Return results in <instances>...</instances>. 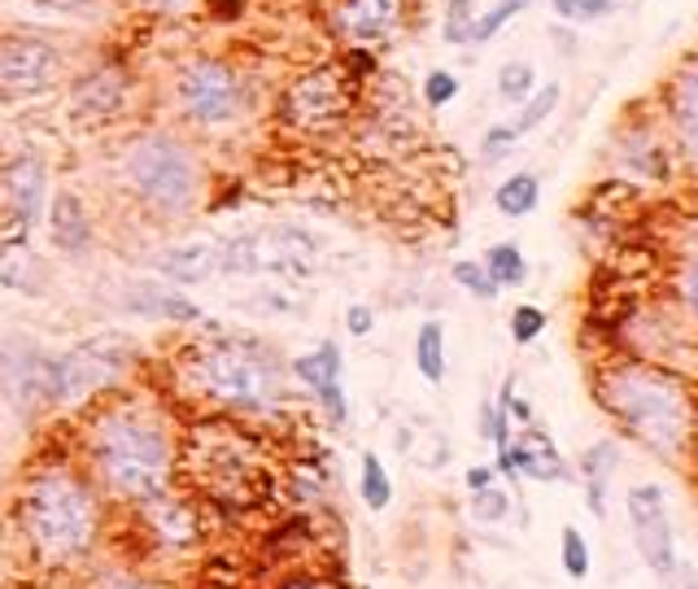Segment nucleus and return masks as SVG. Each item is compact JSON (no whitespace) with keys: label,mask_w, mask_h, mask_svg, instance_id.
Here are the masks:
<instances>
[{"label":"nucleus","mask_w":698,"mask_h":589,"mask_svg":"<svg viewBox=\"0 0 698 589\" xmlns=\"http://www.w3.org/2000/svg\"><path fill=\"white\" fill-rule=\"evenodd\" d=\"M92 455L106 485L127 498H153L167 485L171 471V446L167 432L149 415L122 411L106 415L92 432Z\"/></svg>","instance_id":"obj_1"},{"label":"nucleus","mask_w":698,"mask_h":589,"mask_svg":"<svg viewBox=\"0 0 698 589\" xmlns=\"http://www.w3.org/2000/svg\"><path fill=\"white\" fill-rule=\"evenodd\" d=\"M602 402L620 415L646 446H655L659 455H677L686 446V437H690V402H686V393L672 380L655 376V371L629 367V371L607 376Z\"/></svg>","instance_id":"obj_2"},{"label":"nucleus","mask_w":698,"mask_h":589,"mask_svg":"<svg viewBox=\"0 0 698 589\" xmlns=\"http://www.w3.org/2000/svg\"><path fill=\"white\" fill-rule=\"evenodd\" d=\"M22 520H27L31 541L40 546V555L66 559V555H79L92 541L97 502H92V493L74 476L49 471V476L31 480L27 502H22Z\"/></svg>","instance_id":"obj_3"},{"label":"nucleus","mask_w":698,"mask_h":589,"mask_svg":"<svg viewBox=\"0 0 698 589\" xmlns=\"http://www.w3.org/2000/svg\"><path fill=\"white\" fill-rule=\"evenodd\" d=\"M201 380L215 398L232 402V407H267L280 393V371L276 362L253 346H223V350L206 353L201 362Z\"/></svg>","instance_id":"obj_4"},{"label":"nucleus","mask_w":698,"mask_h":589,"mask_svg":"<svg viewBox=\"0 0 698 589\" xmlns=\"http://www.w3.org/2000/svg\"><path fill=\"white\" fill-rule=\"evenodd\" d=\"M127 176L131 183L162 210H188L192 192H197V171L192 158L174 144L171 136H149L136 144V153L127 158Z\"/></svg>","instance_id":"obj_5"},{"label":"nucleus","mask_w":698,"mask_h":589,"mask_svg":"<svg viewBox=\"0 0 698 589\" xmlns=\"http://www.w3.org/2000/svg\"><path fill=\"white\" fill-rule=\"evenodd\" d=\"M315 244H306V236L289 228H271V232L236 236L228 249H219V267L236 276H258V271H306L310 267Z\"/></svg>","instance_id":"obj_6"},{"label":"nucleus","mask_w":698,"mask_h":589,"mask_svg":"<svg viewBox=\"0 0 698 589\" xmlns=\"http://www.w3.org/2000/svg\"><path fill=\"white\" fill-rule=\"evenodd\" d=\"M179 97H183V110L197 118V122H228L240 110V83L228 66L219 61H197L179 74Z\"/></svg>","instance_id":"obj_7"},{"label":"nucleus","mask_w":698,"mask_h":589,"mask_svg":"<svg viewBox=\"0 0 698 589\" xmlns=\"http://www.w3.org/2000/svg\"><path fill=\"white\" fill-rule=\"evenodd\" d=\"M58 70H61L58 49L44 44V40L18 36V40L0 44V92H9V97L49 92L58 83Z\"/></svg>","instance_id":"obj_8"},{"label":"nucleus","mask_w":698,"mask_h":589,"mask_svg":"<svg viewBox=\"0 0 698 589\" xmlns=\"http://www.w3.org/2000/svg\"><path fill=\"white\" fill-rule=\"evenodd\" d=\"M629 520H634V541H638L641 559L650 563V572L668 577L677 559H672V525H668V507H664L659 485L629 489Z\"/></svg>","instance_id":"obj_9"},{"label":"nucleus","mask_w":698,"mask_h":589,"mask_svg":"<svg viewBox=\"0 0 698 589\" xmlns=\"http://www.w3.org/2000/svg\"><path fill=\"white\" fill-rule=\"evenodd\" d=\"M9 398L18 407H40V402H58V358H49L36 346H9L0 358Z\"/></svg>","instance_id":"obj_10"},{"label":"nucleus","mask_w":698,"mask_h":589,"mask_svg":"<svg viewBox=\"0 0 698 589\" xmlns=\"http://www.w3.org/2000/svg\"><path fill=\"white\" fill-rule=\"evenodd\" d=\"M292 371H297V380H306V385L319 393V402L332 411L337 423H346V398H341V350H337V346H319L315 353H301V358L292 362Z\"/></svg>","instance_id":"obj_11"},{"label":"nucleus","mask_w":698,"mask_h":589,"mask_svg":"<svg viewBox=\"0 0 698 589\" xmlns=\"http://www.w3.org/2000/svg\"><path fill=\"white\" fill-rule=\"evenodd\" d=\"M114 362L101 358L97 350H79L58 358V402H79L97 389H106L114 380Z\"/></svg>","instance_id":"obj_12"},{"label":"nucleus","mask_w":698,"mask_h":589,"mask_svg":"<svg viewBox=\"0 0 698 589\" xmlns=\"http://www.w3.org/2000/svg\"><path fill=\"white\" fill-rule=\"evenodd\" d=\"M498 455H507V463L516 468V476H532V480H559L564 476V459H559L555 441L541 428H524L520 441L498 450Z\"/></svg>","instance_id":"obj_13"},{"label":"nucleus","mask_w":698,"mask_h":589,"mask_svg":"<svg viewBox=\"0 0 698 589\" xmlns=\"http://www.w3.org/2000/svg\"><path fill=\"white\" fill-rule=\"evenodd\" d=\"M402 18V0H346L337 13L349 40H385Z\"/></svg>","instance_id":"obj_14"},{"label":"nucleus","mask_w":698,"mask_h":589,"mask_svg":"<svg viewBox=\"0 0 698 589\" xmlns=\"http://www.w3.org/2000/svg\"><path fill=\"white\" fill-rule=\"evenodd\" d=\"M49 232L61 253H83L88 240H92V223H88V210L74 192H58L53 206H49Z\"/></svg>","instance_id":"obj_15"},{"label":"nucleus","mask_w":698,"mask_h":589,"mask_svg":"<svg viewBox=\"0 0 698 589\" xmlns=\"http://www.w3.org/2000/svg\"><path fill=\"white\" fill-rule=\"evenodd\" d=\"M9 197L22 223H36L44 210V167L36 158H22L9 167Z\"/></svg>","instance_id":"obj_16"},{"label":"nucleus","mask_w":698,"mask_h":589,"mask_svg":"<svg viewBox=\"0 0 698 589\" xmlns=\"http://www.w3.org/2000/svg\"><path fill=\"white\" fill-rule=\"evenodd\" d=\"M158 267L179 284H201L219 271V249L215 244H179V249L158 258Z\"/></svg>","instance_id":"obj_17"},{"label":"nucleus","mask_w":698,"mask_h":589,"mask_svg":"<svg viewBox=\"0 0 698 589\" xmlns=\"http://www.w3.org/2000/svg\"><path fill=\"white\" fill-rule=\"evenodd\" d=\"M0 284L18 293H40V258L22 240H0Z\"/></svg>","instance_id":"obj_18"},{"label":"nucleus","mask_w":698,"mask_h":589,"mask_svg":"<svg viewBox=\"0 0 698 589\" xmlns=\"http://www.w3.org/2000/svg\"><path fill=\"white\" fill-rule=\"evenodd\" d=\"M672 118H677L686 149L698 158V61H690L672 83Z\"/></svg>","instance_id":"obj_19"},{"label":"nucleus","mask_w":698,"mask_h":589,"mask_svg":"<svg viewBox=\"0 0 698 589\" xmlns=\"http://www.w3.org/2000/svg\"><path fill=\"white\" fill-rule=\"evenodd\" d=\"M127 306H131L136 315H167V319H197V315H201L188 297L171 293V289H158L153 280L136 284V289L127 293Z\"/></svg>","instance_id":"obj_20"},{"label":"nucleus","mask_w":698,"mask_h":589,"mask_svg":"<svg viewBox=\"0 0 698 589\" xmlns=\"http://www.w3.org/2000/svg\"><path fill=\"white\" fill-rule=\"evenodd\" d=\"M74 106H79V114H118L122 110V83H118V74L101 70L88 83H79Z\"/></svg>","instance_id":"obj_21"},{"label":"nucleus","mask_w":698,"mask_h":589,"mask_svg":"<svg viewBox=\"0 0 698 589\" xmlns=\"http://www.w3.org/2000/svg\"><path fill=\"white\" fill-rule=\"evenodd\" d=\"M415 367L428 385H441L446 380V332L441 323H423L419 337H415Z\"/></svg>","instance_id":"obj_22"},{"label":"nucleus","mask_w":698,"mask_h":589,"mask_svg":"<svg viewBox=\"0 0 698 589\" xmlns=\"http://www.w3.org/2000/svg\"><path fill=\"white\" fill-rule=\"evenodd\" d=\"M537 197H541V183L537 176H511L498 192H493V201H498V210L507 214V219H524V214H532L537 210Z\"/></svg>","instance_id":"obj_23"},{"label":"nucleus","mask_w":698,"mask_h":589,"mask_svg":"<svg viewBox=\"0 0 698 589\" xmlns=\"http://www.w3.org/2000/svg\"><path fill=\"white\" fill-rule=\"evenodd\" d=\"M485 271H489V280H493L498 289H511V284H524L528 262H524V253L516 244H493V249L485 253Z\"/></svg>","instance_id":"obj_24"},{"label":"nucleus","mask_w":698,"mask_h":589,"mask_svg":"<svg viewBox=\"0 0 698 589\" xmlns=\"http://www.w3.org/2000/svg\"><path fill=\"white\" fill-rule=\"evenodd\" d=\"M389 498H393V485H389V476L380 468V459H376V455H362V502H367L371 511H385Z\"/></svg>","instance_id":"obj_25"},{"label":"nucleus","mask_w":698,"mask_h":589,"mask_svg":"<svg viewBox=\"0 0 698 589\" xmlns=\"http://www.w3.org/2000/svg\"><path fill=\"white\" fill-rule=\"evenodd\" d=\"M559 97H564V92H559V83H546L541 92H532V97L524 101L520 118L511 122V127H516V136H524V131H532V127H537L541 118H550V114H555V106H559Z\"/></svg>","instance_id":"obj_26"},{"label":"nucleus","mask_w":698,"mask_h":589,"mask_svg":"<svg viewBox=\"0 0 698 589\" xmlns=\"http://www.w3.org/2000/svg\"><path fill=\"white\" fill-rule=\"evenodd\" d=\"M532 88H537V74H532V66L528 61H507L502 70H498V92L507 97V101H528L532 97Z\"/></svg>","instance_id":"obj_27"},{"label":"nucleus","mask_w":698,"mask_h":589,"mask_svg":"<svg viewBox=\"0 0 698 589\" xmlns=\"http://www.w3.org/2000/svg\"><path fill=\"white\" fill-rule=\"evenodd\" d=\"M520 9H528V0H498V4H493L485 18H476V22H471V40H476V44L493 40V36H498V31H502V27H507V22H511Z\"/></svg>","instance_id":"obj_28"},{"label":"nucleus","mask_w":698,"mask_h":589,"mask_svg":"<svg viewBox=\"0 0 698 589\" xmlns=\"http://www.w3.org/2000/svg\"><path fill=\"white\" fill-rule=\"evenodd\" d=\"M550 4L568 22H594V18H602V13L616 9V0H550Z\"/></svg>","instance_id":"obj_29"},{"label":"nucleus","mask_w":698,"mask_h":589,"mask_svg":"<svg viewBox=\"0 0 698 589\" xmlns=\"http://www.w3.org/2000/svg\"><path fill=\"white\" fill-rule=\"evenodd\" d=\"M507 493L502 489H493V485H485V489H476V498H471V511H476V520H485V525H493V520H502L507 516Z\"/></svg>","instance_id":"obj_30"},{"label":"nucleus","mask_w":698,"mask_h":589,"mask_svg":"<svg viewBox=\"0 0 698 589\" xmlns=\"http://www.w3.org/2000/svg\"><path fill=\"white\" fill-rule=\"evenodd\" d=\"M471 0H450V9H446V40L450 44H467L471 40Z\"/></svg>","instance_id":"obj_31"},{"label":"nucleus","mask_w":698,"mask_h":589,"mask_svg":"<svg viewBox=\"0 0 698 589\" xmlns=\"http://www.w3.org/2000/svg\"><path fill=\"white\" fill-rule=\"evenodd\" d=\"M459 97V79L450 74V70H432L428 79H423V101L428 106H450Z\"/></svg>","instance_id":"obj_32"},{"label":"nucleus","mask_w":698,"mask_h":589,"mask_svg":"<svg viewBox=\"0 0 698 589\" xmlns=\"http://www.w3.org/2000/svg\"><path fill=\"white\" fill-rule=\"evenodd\" d=\"M541 328H546V315H541L537 306H520V310L511 315V337H516V346L537 341V337H541Z\"/></svg>","instance_id":"obj_33"},{"label":"nucleus","mask_w":698,"mask_h":589,"mask_svg":"<svg viewBox=\"0 0 698 589\" xmlns=\"http://www.w3.org/2000/svg\"><path fill=\"white\" fill-rule=\"evenodd\" d=\"M564 568H568V577H577V581L589 572V550H585V537L577 529H564Z\"/></svg>","instance_id":"obj_34"},{"label":"nucleus","mask_w":698,"mask_h":589,"mask_svg":"<svg viewBox=\"0 0 698 589\" xmlns=\"http://www.w3.org/2000/svg\"><path fill=\"white\" fill-rule=\"evenodd\" d=\"M455 280H459L463 289H471L476 297H493V293H498V284L489 280V271H485L480 262H455Z\"/></svg>","instance_id":"obj_35"},{"label":"nucleus","mask_w":698,"mask_h":589,"mask_svg":"<svg viewBox=\"0 0 698 589\" xmlns=\"http://www.w3.org/2000/svg\"><path fill=\"white\" fill-rule=\"evenodd\" d=\"M511 149H516V127H489V131H485V144H480V158L498 162V158H507Z\"/></svg>","instance_id":"obj_36"},{"label":"nucleus","mask_w":698,"mask_h":589,"mask_svg":"<svg viewBox=\"0 0 698 589\" xmlns=\"http://www.w3.org/2000/svg\"><path fill=\"white\" fill-rule=\"evenodd\" d=\"M349 332H353V337H367V332H371V310H367V306H349Z\"/></svg>","instance_id":"obj_37"},{"label":"nucleus","mask_w":698,"mask_h":589,"mask_svg":"<svg viewBox=\"0 0 698 589\" xmlns=\"http://www.w3.org/2000/svg\"><path fill=\"white\" fill-rule=\"evenodd\" d=\"M467 485H471V493H476V489L493 485V471H489V468H471V471H467Z\"/></svg>","instance_id":"obj_38"},{"label":"nucleus","mask_w":698,"mask_h":589,"mask_svg":"<svg viewBox=\"0 0 698 589\" xmlns=\"http://www.w3.org/2000/svg\"><path fill=\"white\" fill-rule=\"evenodd\" d=\"M686 297H690V306L698 310V262L690 267V276H686Z\"/></svg>","instance_id":"obj_39"},{"label":"nucleus","mask_w":698,"mask_h":589,"mask_svg":"<svg viewBox=\"0 0 698 589\" xmlns=\"http://www.w3.org/2000/svg\"><path fill=\"white\" fill-rule=\"evenodd\" d=\"M686 589H698V572H686Z\"/></svg>","instance_id":"obj_40"},{"label":"nucleus","mask_w":698,"mask_h":589,"mask_svg":"<svg viewBox=\"0 0 698 589\" xmlns=\"http://www.w3.org/2000/svg\"><path fill=\"white\" fill-rule=\"evenodd\" d=\"M285 589H323V586H301V581H297V586H285Z\"/></svg>","instance_id":"obj_41"}]
</instances>
